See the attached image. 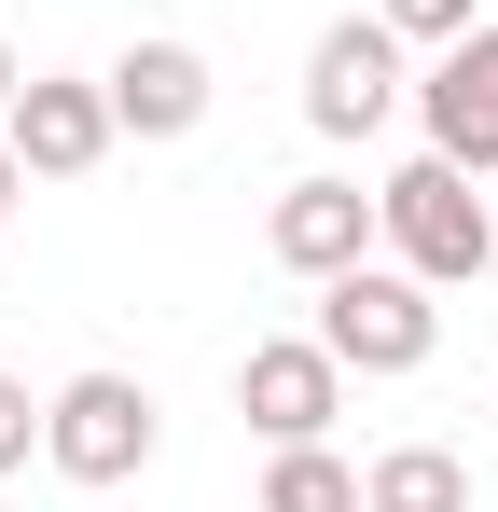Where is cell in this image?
I'll return each instance as SVG.
<instances>
[{"mask_svg": "<svg viewBox=\"0 0 498 512\" xmlns=\"http://www.w3.org/2000/svg\"><path fill=\"white\" fill-rule=\"evenodd\" d=\"M374 236H388V263L402 277H429V291H471L498 263V194L471 167H443V153H415V167L374 180Z\"/></svg>", "mask_w": 498, "mask_h": 512, "instance_id": "cell-1", "label": "cell"}, {"mask_svg": "<svg viewBox=\"0 0 498 512\" xmlns=\"http://www.w3.org/2000/svg\"><path fill=\"white\" fill-rule=\"evenodd\" d=\"M319 346L346 374H415L443 346V305H429V277H402V263H346V277H319Z\"/></svg>", "mask_w": 498, "mask_h": 512, "instance_id": "cell-2", "label": "cell"}, {"mask_svg": "<svg viewBox=\"0 0 498 512\" xmlns=\"http://www.w3.org/2000/svg\"><path fill=\"white\" fill-rule=\"evenodd\" d=\"M153 443H166V416H153L139 374H70V388L42 402V457H56L70 485H139Z\"/></svg>", "mask_w": 498, "mask_h": 512, "instance_id": "cell-3", "label": "cell"}, {"mask_svg": "<svg viewBox=\"0 0 498 512\" xmlns=\"http://www.w3.org/2000/svg\"><path fill=\"white\" fill-rule=\"evenodd\" d=\"M402 56H415V42L388 28V14H332L319 56H305V125H319V139H374V125L415 97Z\"/></svg>", "mask_w": 498, "mask_h": 512, "instance_id": "cell-4", "label": "cell"}, {"mask_svg": "<svg viewBox=\"0 0 498 512\" xmlns=\"http://www.w3.org/2000/svg\"><path fill=\"white\" fill-rule=\"evenodd\" d=\"M415 125H429V153H443V167L498 180V14H471V28L429 56V84H415Z\"/></svg>", "mask_w": 498, "mask_h": 512, "instance_id": "cell-5", "label": "cell"}, {"mask_svg": "<svg viewBox=\"0 0 498 512\" xmlns=\"http://www.w3.org/2000/svg\"><path fill=\"white\" fill-rule=\"evenodd\" d=\"M236 416L263 429V443H332V416H346V360H332L319 333H263L236 360Z\"/></svg>", "mask_w": 498, "mask_h": 512, "instance_id": "cell-6", "label": "cell"}, {"mask_svg": "<svg viewBox=\"0 0 498 512\" xmlns=\"http://www.w3.org/2000/svg\"><path fill=\"white\" fill-rule=\"evenodd\" d=\"M0 139H14V167L28 180H83L125 125H111V84H70V70H28L14 111H0Z\"/></svg>", "mask_w": 498, "mask_h": 512, "instance_id": "cell-7", "label": "cell"}, {"mask_svg": "<svg viewBox=\"0 0 498 512\" xmlns=\"http://www.w3.org/2000/svg\"><path fill=\"white\" fill-rule=\"evenodd\" d=\"M263 250L291 263V277H346V263H374V194H360V180H291V194L263 208Z\"/></svg>", "mask_w": 498, "mask_h": 512, "instance_id": "cell-8", "label": "cell"}, {"mask_svg": "<svg viewBox=\"0 0 498 512\" xmlns=\"http://www.w3.org/2000/svg\"><path fill=\"white\" fill-rule=\"evenodd\" d=\"M97 84H111V125L125 139H194L208 125V56L194 42H125Z\"/></svg>", "mask_w": 498, "mask_h": 512, "instance_id": "cell-9", "label": "cell"}, {"mask_svg": "<svg viewBox=\"0 0 498 512\" xmlns=\"http://www.w3.org/2000/svg\"><path fill=\"white\" fill-rule=\"evenodd\" d=\"M360 512H471V471H457L443 443H388V457L360 471Z\"/></svg>", "mask_w": 498, "mask_h": 512, "instance_id": "cell-10", "label": "cell"}, {"mask_svg": "<svg viewBox=\"0 0 498 512\" xmlns=\"http://www.w3.org/2000/svg\"><path fill=\"white\" fill-rule=\"evenodd\" d=\"M263 512H360V471H346L332 443H277V471H263Z\"/></svg>", "mask_w": 498, "mask_h": 512, "instance_id": "cell-11", "label": "cell"}, {"mask_svg": "<svg viewBox=\"0 0 498 512\" xmlns=\"http://www.w3.org/2000/svg\"><path fill=\"white\" fill-rule=\"evenodd\" d=\"M374 14H388V28H402V42H429V56H443V42H457V28H471V14H485V0H374Z\"/></svg>", "mask_w": 498, "mask_h": 512, "instance_id": "cell-12", "label": "cell"}, {"mask_svg": "<svg viewBox=\"0 0 498 512\" xmlns=\"http://www.w3.org/2000/svg\"><path fill=\"white\" fill-rule=\"evenodd\" d=\"M28 457H42V402L0 374V471H28Z\"/></svg>", "mask_w": 498, "mask_h": 512, "instance_id": "cell-13", "label": "cell"}, {"mask_svg": "<svg viewBox=\"0 0 498 512\" xmlns=\"http://www.w3.org/2000/svg\"><path fill=\"white\" fill-rule=\"evenodd\" d=\"M14 194H28V167H14V139H0V236H14Z\"/></svg>", "mask_w": 498, "mask_h": 512, "instance_id": "cell-14", "label": "cell"}, {"mask_svg": "<svg viewBox=\"0 0 498 512\" xmlns=\"http://www.w3.org/2000/svg\"><path fill=\"white\" fill-rule=\"evenodd\" d=\"M14 84H28V70H14V42H0V111H14Z\"/></svg>", "mask_w": 498, "mask_h": 512, "instance_id": "cell-15", "label": "cell"}, {"mask_svg": "<svg viewBox=\"0 0 498 512\" xmlns=\"http://www.w3.org/2000/svg\"><path fill=\"white\" fill-rule=\"evenodd\" d=\"M485 416H498V388H485Z\"/></svg>", "mask_w": 498, "mask_h": 512, "instance_id": "cell-16", "label": "cell"}, {"mask_svg": "<svg viewBox=\"0 0 498 512\" xmlns=\"http://www.w3.org/2000/svg\"><path fill=\"white\" fill-rule=\"evenodd\" d=\"M485 14H498V0H485Z\"/></svg>", "mask_w": 498, "mask_h": 512, "instance_id": "cell-17", "label": "cell"}]
</instances>
